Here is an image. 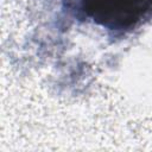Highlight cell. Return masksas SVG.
<instances>
[{
  "label": "cell",
  "mask_w": 152,
  "mask_h": 152,
  "mask_svg": "<svg viewBox=\"0 0 152 152\" xmlns=\"http://www.w3.org/2000/svg\"><path fill=\"white\" fill-rule=\"evenodd\" d=\"M78 20L102 27L114 36H124L152 20V0H62Z\"/></svg>",
  "instance_id": "cell-1"
}]
</instances>
